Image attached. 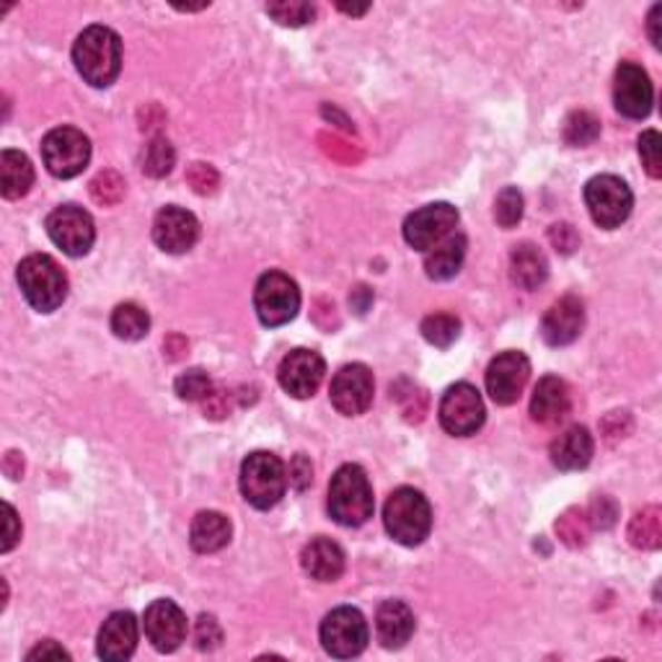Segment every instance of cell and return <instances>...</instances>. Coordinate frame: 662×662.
Returning a JSON list of instances; mask_svg holds the SVG:
<instances>
[{
	"label": "cell",
	"instance_id": "1",
	"mask_svg": "<svg viewBox=\"0 0 662 662\" xmlns=\"http://www.w3.org/2000/svg\"><path fill=\"white\" fill-rule=\"evenodd\" d=\"M73 62L93 89H109L122 70V39L109 27H89L73 45Z\"/></svg>",
	"mask_w": 662,
	"mask_h": 662
},
{
	"label": "cell",
	"instance_id": "2",
	"mask_svg": "<svg viewBox=\"0 0 662 662\" xmlns=\"http://www.w3.org/2000/svg\"><path fill=\"white\" fill-rule=\"evenodd\" d=\"M376 500H373L370 478L363 466L345 464L329 482V515L345 528H357L373 517Z\"/></svg>",
	"mask_w": 662,
	"mask_h": 662
},
{
	"label": "cell",
	"instance_id": "3",
	"mask_svg": "<svg viewBox=\"0 0 662 662\" xmlns=\"http://www.w3.org/2000/svg\"><path fill=\"white\" fill-rule=\"evenodd\" d=\"M383 523L396 544L419 546L433 531V510L425 494L412 486H398L383 507Z\"/></svg>",
	"mask_w": 662,
	"mask_h": 662
},
{
	"label": "cell",
	"instance_id": "4",
	"mask_svg": "<svg viewBox=\"0 0 662 662\" xmlns=\"http://www.w3.org/2000/svg\"><path fill=\"white\" fill-rule=\"evenodd\" d=\"M16 280H19L23 298L39 314H52L68 298V277L50 254H31L23 259Z\"/></svg>",
	"mask_w": 662,
	"mask_h": 662
},
{
	"label": "cell",
	"instance_id": "5",
	"mask_svg": "<svg viewBox=\"0 0 662 662\" xmlns=\"http://www.w3.org/2000/svg\"><path fill=\"white\" fill-rule=\"evenodd\" d=\"M287 474L283 461L269 451H254L241 464V494L251 507L269 510L285 497Z\"/></svg>",
	"mask_w": 662,
	"mask_h": 662
},
{
	"label": "cell",
	"instance_id": "6",
	"mask_svg": "<svg viewBox=\"0 0 662 662\" xmlns=\"http://www.w3.org/2000/svg\"><path fill=\"white\" fill-rule=\"evenodd\" d=\"M585 205L597 226L605 230L619 228L621 223L629 220L634 207V195L624 179L613 177V174H601L593 177L585 185Z\"/></svg>",
	"mask_w": 662,
	"mask_h": 662
},
{
	"label": "cell",
	"instance_id": "7",
	"mask_svg": "<svg viewBox=\"0 0 662 662\" xmlns=\"http://www.w3.org/2000/svg\"><path fill=\"white\" fill-rule=\"evenodd\" d=\"M42 161L58 179H73L91 161V140L76 127H55L42 140Z\"/></svg>",
	"mask_w": 662,
	"mask_h": 662
},
{
	"label": "cell",
	"instance_id": "8",
	"mask_svg": "<svg viewBox=\"0 0 662 662\" xmlns=\"http://www.w3.org/2000/svg\"><path fill=\"white\" fill-rule=\"evenodd\" d=\"M322 644L326 655L337 660H349L357 658L360 652L368 648L370 629L368 621L353 605H342V609H334L329 616L322 621Z\"/></svg>",
	"mask_w": 662,
	"mask_h": 662
},
{
	"label": "cell",
	"instance_id": "9",
	"mask_svg": "<svg viewBox=\"0 0 662 662\" xmlns=\"http://www.w3.org/2000/svg\"><path fill=\"white\" fill-rule=\"evenodd\" d=\"M254 310L265 326L290 324L300 310V290L285 273H265L254 287Z\"/></svg>",
	"mask_w": 662,
	"mask_h": 662
},
{
	"label": "cell",
	"instance_id": "10",
	"mask_svg": "<svg viewBox=\"0 0 662 662\" xmlns=\"http://www.w3.org/2000/svg\"><path fill=\"white\" fill-rule=\"evenodd\" d=\"M47 236L68 257H86L96 241L93 218L78 205L55 207L47 218Z\"/></svg>",
	"mask_w": 662,
	"mask_h": 662
},
{
	"label": "cell",
	"instance_id": "11",
	"mask_svg": "<svg viewBox=\"0 0 662 662\" xmlns=\"http://www.w3.org/2000/svg\"><path fill=\"white\" fill-rule=\"evenodd\" d=\"M441 425L448 435L468 437L476 429H482L486 419V409L482 402V394L472 386V383H456L443 394L441 402Z\"/></svg>",
	"mask_w": 662,
	"mask_h": 662
},
{
	"label": "cell",
	"instance_id": "12",
	"mask_svg": "<svg viewBox=\"0 0 662 662\" xmlns=\"http://www.w3.org/2000/svg\"><path fill=\"white\" fill-rule=\"evenodd\" d=\"M458 226V210L448 202L425 205L404 220V241L417 251H429Z\"/></svg>",
	"mask_w": 662,
	"mask_h": 662
},
{
	"label": "cell",
	"instance_id": "13",
	"mask_svg": "<svg viewBox=\"0 0 662 662\" xmlns=\"http://www.w3.org/2000/svg\"><path fill=\"white\" fill-rule=\"evenodd\" d=\"M531 378V363L523 353H502L486 368V391L500 406L515 404Z\"/></svg>",
	"mask_w": 662,
	"mask_h": 662
},
{
	"label": "cell",
	"instance_id": "14",
	"mask_svg": "<svg viewBox=\"0 0 662 662\" xmlns=\"http://www.w3.org/2000/svg\"><path fill=\"white\" fill-rule=\"evenodd\" d=\"M373 391H376V383H373V373L360 363L345 365L337 376L332 381L329 396L334 409L345 417H357V414L368 412L373 404Z\"/></svg>",
	"mask_w": 662,
	"mask_h": 662
},
{
	"label": "cell",
	"instance_id": "15",
	"mask_svg": "<svg viewBox=\"0 0 662 662\" xmlns=\"http://www.w3.org/2000/svg\"><path fill=\"white\" fill-rule=\"evenodd\" d=\"M326 363L324 357L314 353V349H293L290 355L283 357L280 370H277V381L285 394L293 398H310L324 383Z\"/></svg>",
	"mask_w": 662,
	"mask_h": 662
},
{
	"label": "cell",
	"instance_id": "16",
	"mask_svg": "<svg viewBox=\"0 0 662 662\" xmlns=\"http://www.w3.org/2000/svg\"><path fill=\"white\" fill-rule=\"evenodd\" d=\"M142 629H146L148 642L154 644L158 652H174L187 640L189 624L185 611H181L177 603L161 597V601H154L146 609Z\"/></svg>",
	"mask_w": 662,
	"mask_h": 662
},
{
	"label": "cell",
	"instance_id": "17",
	"mask_svg": "<svg viewBox=\"0 0 662 662\" xmlns=\"http://www.w3.org/2000/svg\"><path fill=\"white\" fill-rule=\"evenodd\" d=\"M613 101L616 109L629 119H644L652 111L655 89H652L648 70L636 62H621L616 70V86H613Z\"/></svg>",
	"mask_w": 662,
	"mask_h": 662
},
{
	"label": "cell",
	"instance_id": "18",
	"mask_svg": "<svg viewBox=\"0 0 662 662\" xmlns=\"http://www.w3.org/2000/svg\"><path fill=\"white\" fill-rule=\"evenodd\" d=\"M154 241L166 254H187L199 241V220L185 207H164L154 220Z\"/></svg>",
	"mask_w": 662,
	"mask_h": 662
},
{
	"label": "cell",
	"instance_id": "19",
	"mask_svg": "<svg viewBox=\"0 0 662 662\" xmlns=\"http://www.w3.org/2000/svg\"><path fill=\"white\" fill-rule=\"evenodd\" d=\"M585 329V306L574 295H564L546 310L544 322H541V337L546 345L564 347L572 345Z\"/></svg>",
	"mask_w": 662,
	"mask_h": 662
},
{
	"label": "cell",
	"instance_id": "20",
	"mask_svg": "<svg viewBox=\"0 0 662 662\" xmlns=\"http://www.w3.org/2000/svg\"><path fill=\"white\" fill-rule=\"evenodd\" d=\"M138 619H135L130 611H115L99 629L96 652H99L101 660H127L135 652V648H138Z\"/></svg>",
	"mask_w": 662,
	"mask_h": 662
},
{
	"label": "cell",
	"instance_id": "21",
	"mask_svg": "<svg viewBox=\"0 0 662 662\" xmlns=\"http://www.w3.org/2000/svg\"><path fill=\"white\" fill-rule=\"evenodd\" d=\"M572 409V394L570 386L562 378L556 376H544L536 388H533L531 396V417L539 422V425H560V422L567 417Z\"/></svg>",
	"mask_w": 662,
	"mask_h": 662
},
{
	"label": "cell",
	"instance_id": "22",
	"mask_svg": "<svg viewBox=\"0 0 662 662\" xmlns=\"http://www.w3.org/2000/svg\"><path fill=\"white\" fill-rule=\"evenodd\" d=\"M595 443L593 435L587 433V427L574 425L556 437L549 448V456H552V464L560 468V472H582L590 461H593Z\"/></svg>",
	"mask_w": 662,
	"mask_h": 662
},
{
	"label": "cell",
	"instance_id": "23",
	"mask_svg": "<svg viewBox=\"0 0 662 662\" xmlns=\"http://www.w3.org/2000/svg\"><path fill=\"white\" fill-rule=\"evenodd\" d=\"M300 564L318 582H337L345 572V552L332 539L318 536L303 549Z\"/></svg>",
	"mask_w": 662,
	"mask_h": 662
},
{
	"label": "cell",
	"instance_id": "24",
	"mask_svg": "<svg viewBox=\"0 0 662 662\" xmlns=\"http://www.w3.org/2000/svg\"><path fill=\"white\" fill-rule=\"evenodd\" d=\"M376 632L386 650H398L412 640L414 634V613L402 601H386L378 605Z\"/></svg>",
	"mask_w": 662,
	"mask_h": 662
},
{
	"label": "cell",
	"instance_id": "25",
	"mask_svg": "<svg viewBox=\"0 0 662 662\" xmlns=\"http://www.w3.org/2000/svg\"><path fill=\"white\" fill-rule=\"evenodd\" d=\"M230 521L215 510H202L195 515L189 528V544L197 554H215L230 544Z\"/></svg>",
	"mask_w": 662,
	"mask_h": 662
},
{
	"label": "cell",
	"instance_id": "26",
	"mask_svg": "<svg viewBox=\"0 0 662 662\" xmlns=\"http://www.w3.org/2000/svg\"><path fill=\"white\" fill-rule=\"evenodd\" d=\"M510 277L523 290H536V287L544 285L549 277V261L544 251L533 244L515 246L513 254H510Z\"/></svg>",
	"mask_w": 662,
	"mask_h": 662
},
{
	"label": "cell",
	"instance_id": "27",
	"mask_svg": "<svg viewBox=\"0 0 662 662\" xmlns=\"http://www.w3.org/2000/svg\"><path fill=\"white\" fill-rule=\"evenodd\" d=\"M466 259V236H448L445 241H441L435 249H429L427 259H425V273L429 280L443 283L451 280V277L458 275L461 265Z\"/></svg>",
	"mask_w": 662,
	"mask_h": 662
},
{
	"label": "cell",
	"instance_id": "28",
	"mask_svg": "<svg viewBox=\"0 0 662 662\" xmlns=\"http://www.w3.org/2000/svg\"><path fill=\"white\" fill-rule=\"evenodd\" d=\"M34 185V166L21 150H3L0 156V191L6 199H19Z\"/></svg>",
	"mask_w": 662,
	"mask_h": 662
},
{
	"label": "cell",
	"instance_id": "29",
	"mask_svg": "<svg viewBox=\"0 0 662 662\" xmlns=\"http://www.w3.org/2000/svg\"><path fill=\"white\" fill-rule=\"evenodd\" d=\"M150 329V316L146 308L135 306V303H122V306L115 308L111 314V332L115 337L125 342H138L148 334Z\"/></svg>",
	"mask_w": 662,
	"mask_h": 662
},
{
	"label": "cell",
	"instance_id": "30",
	"mask_svg": "<svg viewBox=\"0 0 662 662\" xmlns=\"http://www.w3.org/2000/svg\"><path fill=\"white\" fill-rule=\"evenodd\" d=\"M629 541L636 549H648L655 552L662 544V517L660 507H644L642 513H636L629 523Z\"/></svg>",
	"mask_w": 662,
	"mask_h": 662
},
{
	"label": "cell",
	"instance_id": "31",
	"mask_svg": "<svg viewBox=\"0 0 662 662\" xmlns=\"http://www.w3.org/2000/svg\"><path fill=\"white\" fill-rule=\"evenodd\" d=\"M422 337L445 349L461 337V322L453 314H433L422 322Z\"/></svg>",
	"mask_w": 662,
	"mask_h": 662
},
{
	"label": "cell",
	"instance_id": "32",
	"mask_svg": "<svg viewBox=\"0 0 662 662\" xmlns=\"http://www.w3.org/2000/svg\"><path fill=\"white\" fill-rule=\"evenodd\" d=\"M601 135V122L590 111H572L564 122V140L574 148H585L597 140Z\"/></svg>",
	"mask_w": 662,
	"mask_h": 662
},
{
	"label": "cell",
	"instance_id": "33",
	"mask_svg": "<svg viewBox=\"0 0 662 662\" xmlns=\"http://www.w3.org/2000/svg\"><path fill=\"white\" fill-rule=\"evenodd\" d=\"M174 161H177V154H174V146L166 138H154L146 146V154H142V171L148 177H166L174 169Z\"/></svg>",
	"mask_w": 662,
	"mask_h": 662
},
{
	"label": "cell",
	"instance_id": "34",
	"mask_svg": "<svg viewBox=\"0 0 662 662\" xmlns=\"http://www.w3.org/2000/svg\"><path fill=\"white\" fill-rule=\"evenodd\" d=\"M523 195L517 187H505L497 195V202H494V220L500 223L502 228H515L517 223L523 220Z\"/></svg>",
	"mask_w": 662,
	"mask_h": 662
},
{
	"label": "cell",
	"instance_id": "35",
	"mask_svg": "<svg viewBox=\"0 0 662 662\" xmlns=\"http://www.w3.org/2000/svg\"><path fill=\"white\" fill-rule=\"evenodd\" d=\"M174 388H177V396L185 398V402H205L213 394V381L205 370L191 368L181 373L177 383H174Z\"/></svg>",
	"mask_w": 662,
	"mask_h": 662
},
{
	"label": "cell",
	"instance_id": "36",
	"mask_svg": "<svg viewBox=\"0 0 662 662\" xmlns=\"http://www.w3.org/2000/svg\"><path fill=\"white\" fill-rule=\"evenodd\" d=\"M267 13L283 27H306L316 16V8L310 3H300V0H290V3L285 0V3H269Z\"/></svg>",
	"mask_w": 662,
	"mask_h": 662
},
{
	"label": "cell",
	"instance_id": "37",
	"mask_svg": "<svg viewBox=\"0 0 662 662\" xmlns=\"http://www.w3.org/2000/svg\"><path fill=\"white\" fill-rule=\"evenodd\" d=\"M587 525H590V517L585 513H580V510H567V513L556 521V533H560L564 544L577 549L587 541Z\"/></svg>",
	"mask_w": 662,
	"mask_h": 662
},
{
	"label": "cell",
	"instance_id": "38",
	"mask_svg": "<svg viewBox=\"0 0 662 662\" xmlns=\"http://www.w3.org/2000/svg\"><path fill=\"white\" fill-rule=\"evenodd\" d=\"M640 156H642V164H644V169H648L650 177L660 179L662 177V138L658 130L642 132Z\"/></svg>",
	"mask_w": 662,
	"mask_h": 662
},
{
	"label": "cell",
	"instance_id": "39",
	"mask_svg": "<svg viewBox=\"0 0 662 662\" xmlns=\"http://www.w3.org/2000/svg\"><path fill=\"white\" fill-rule=\"evenodd\" d=\"M122 191H125V181L119 179L115 171L99 174V177L91 181V195L96 202L101 205H115L117 199L122 197Z\"/></svg>",
	"mask_w": 662,
	"mask_h": 662
},
{
	"label": "cell",
	"instance_id": "40",
	"mask_svg": "<svg viewBox=\"0 0 662 662\" xmlns=\"http://www.w3.org/2000/svg\"><path fill=\"white\" fill-rule=\"evenodd\" d=\"M197 648L199 650H215L223 640V632L218 626V621H215V616H199L197 619Z\"/></svg>",
	"mask_w": 662,
	"mask_h": 662
},
{
	"label": "cell",
	"instance_id": "41",
	"mask_svg": "<svg viewBox=\"0 0 662 662\" xmlns=\"http://www.w3.org/2000/svg\"><path fill=\"white\" fill-rule=\"evenodd\" d=\"M21 539V523H19V515H16V510L3 502V544H0V552L8 554L11 549L19 544Z\"/></svg>",
	"mask_w": 662,
	"mask_h": 662
},
{
	"label": "cell",
	"instance_id": "42",
	"mask_svg": "<svg viewBox=\"0 0 662 662\" xmlns=\"http://www.w3.org/2000/svg\"><path fill=\"white\" fill-rule=\"evenodd\" d=\"M287 482H290L298 492L308 490L310 482H314V466H310V461L303 456V453H298V456L290 461V474H287Z\"/></svg>",
	"mask_w": 662,
	"mask_h": 662
},
{
	"label": "cell",
	"instance_id": "43",
	"mask_svg": "<svg viewBox=\"0 0 662 662\" xmlns=\"http://www.w3.org/2000/svg\"><path fill=\"white\" fill-rule=\"evenodd\" d=\"M549 238H552L556 251L562 254H572L580 246L577 230H574L570 223H556V226H552V230H549Z\"/></svg>",
	"mask_w": 662,
	"mask_h": 662
},
{
	"label": "cell",
	"instance_id": "44",
	"mask_svg": "<svg viewBox=\"0 0 662 662\" xmlns=\"http://www.w3.org/2000/svg\"><path fill=\"white\" fill-rule=\"evenodd\" d=\"M616 515L619 510L609 497H597L593 507H590V523H593L595 528H611V525L616 523Z\"/></svg>",
	"mask_w": 662,
	"mask_h": 662
},
{
	"label": "cell",
	"instance_id": "45",
	"mask_svg": "<svg viewBox=\"0 0 662 662\" xmlns=\"http://www.w3.org/2000/svg\"><path fill=\"white\" fill-rule=\"evenodd\" d=\"M27 660H70V655L66 650L60 648L58 642H52V640H45V642H39L34 650L29 652L27 655Z\"/></svg>",
	"mask_w": 662,
	"mask_h": 662
},
{
	"label": "cell",
	"instance_id": "46",
	"mask_svg": "<svg viewBox=\"0 0 662 662\" xmlns=\"http://www.w3.org/2000/svg\"><path fill=\"white\" fill-rule=\"evenodd\" d=\"M660 16H662V6H652V11H650V16H648V31H650V39H652V45L658 47H662V37H660Z\"/></svg>",
	"mask_w": 662,
	"mask_h": 662
},
{
	"label": "cell",
	"instance_id": "47",
	"mask_svg": "<svg viewBox=\"0 0 662 662\" xmlns=\"http://www.w3.org/2000/svg\"><path fill=\"white\" fill-rule=\"evenodd\" d=\"M337 8H339V11L349 13V16H363V13H368L370 6H347V3H339Z\"/></svg>",
	"mask_w": 662,
	"mask_h": 662
}]
</instances>
